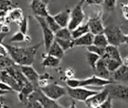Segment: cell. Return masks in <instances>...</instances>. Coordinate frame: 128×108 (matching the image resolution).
Segmentation results:
<instances>
[{
    "instance_id": "484cf974",
    "label": "cell",
    "mask_w": 128,
    "mask_h": 108,
    "mask_svg": "<svg viewBox=\"0 0 128 108\" xmlns=\"http://www.w3.org/2000/svg\"><path fill=\"white\" fill-rule=\"evenodd\" d=\"M103 61L105 62L108 70L112 73L113 71H115L121 64H122V61L120 60H117V59H113V58H102Z\"/></svg>"
},
{
    "instance_id": "277c9868",
    "label": "cell",
    "mask_w": 128,
    "mask_h": 108,
    "mask_svg": "<svg viewBox=\"0 0 128 108\" xmlns=\"http://www.w3.org/2000/svg\"><path fill=\"white\" fill-rule=\"evenodd\" d=\"M104 34L107 37L108 43L114 46H119L124 43L125 34L122 32L119 26H107L104 28Z\"/></svg>"
},
{
    "instance_id": "bcb514c9",
    "label": "cell",
    "mask_w": 128,
    "mask_h": 108,
    "mask_svg": "<svg viewBox=\"0 0 128 108\" xmlns=\"http://www.w3.org/2000/svg\"><path fill=\"white\" fill-rule=\"evenodd\" d=\"M6 93H7V91H4V90L0 89V95H4V94H6Z\"/></svg>"
},
{
    "instance_id": "7c38bea8",
    "label": "cell",
    "mask_w": 128,
    "mask_h": 108,
    "mask_svg": "<svg viewBox=\"0 0 128 108\" xmlns=\"http://www.w3.org/2000/svg\"><path fill=\"white\" fill-rule=\"evenodd\" d=\"M0 80L4 81L5 83H7L14 91L19 92L22 88L21 84L16 80V78L7 70V69H3L0 70Z\"/></svg>"
},
{
    "instance_id": "f6af8a7d",
    "label": "cell",
    "mask_w": 128,
    "mask_h": 108,
    "mask_svg": "<svg viewBox=\"0 0 128 108\" xmlns=\"http://www.w3.org/2000/svg\"><path fill=\"white\" fill-rule=\"evenodd\" d=\"M124 43L128 45V34H126L125 37H124Z\"/></svg>"
},
{
    "instance_id": "5bb4252c",
    "label": "cell",
    "mask_w": 128,
    "mask_h": 108,
    "mask_svg": "<svg viewBox=\"0 0 128 108\" xmlns=\"http://www.w3.org/2000/svg\"><path fill=\"white\" fill-rule=\"evenodd\" d=\"M111 79L114 82H128V66L122 63L111 73Z\"/></svg>"
},
{
    "instance_id": "8d00e7d4",
    "label": "cell",
    "mask_w": 128,
    "mask_h": 108,
    "mask_svg": "<svg viewBox=\"0 0 128 108\" xmlns=\"http://www.w3.org/2000/svg\"><path fill=\"white\" fill-rule=\"evenodd\" d=\"M79 82H80L79 79L70 77V78H68V79L66 80V85H67V87L75 88V87H79Z\"/></svg>"
},
{
    "instance_id": "83f0119b",
    "label": "cell",
    "mask_w": 128,
    "mask_h": 108,
    "mask_svg": "<svg viewBox=\"0 0 128 108\" xmlns=\"http://www.w3.org/2000/svg\"><path fill=\"white\" fill-rule=\"evenodd\" d=\"M12 8L11 0H0V17H6L9 10Z\"/></svg>"
},
{
    "instance_id": "f1b7e54d",
    "label": "cell",
    "mask_w": 128,
    "mask_h": 108,
    "mask_svg": "<svg viewBox=\"0 0 128 108\" xmlns=\"http://www.w3.org/2000/svg\"><path fill=\"white\" fill-rule=\"evenodd\" d=\"M45 18V20H46V23H47V25H48V27L54 32V34L61 28L60 26H59V24L56 22V20L54 19V17L52 16V15H50V14H48L46 17H44Z\"/></svg>"
},
{
    "instance_id": "681fc988",
    "label": "cell",
    "mask_w": 128,
    "mask_h": 108,
    "mask_svg": "<svg viewBox=\"0 0 128 108\" xmlns=\"http://www.w3.org/2000/svg\"><path fill=\"white\" fill-rule=\"evenodd\" d=\"M127 84H128V82H127Z\"/></svg>"
},
{
    "instance_id": "4fadbf2b",
    "label": "cell",
    "mask_w": 128,
    "mask_h": 108,
    "mask_svg": "<svg viewBox=\"0 0 128 108\" xmlns=\"http://www.w3.org/2000/svg\"><path fill=\"white\" fill-rule=\"evenodd\" d=\"M47 5L48 4L42 0H32L30 3V7L33 14L35 16H41V17H46L49 14Z\"/></svg>"
},
{
    "instance_id": "d4e9b609",
    "label": "cell",
    "mask_w": 128,
    "mask_h": 108,
    "mask_svg": "<svg viewBox=\"0 0 128 108\" xmlns=\"http://www.w3.org/2000/svg\"><path fill=\"white\" fill-rule=\"evenodd\" d=\"M94 45L98 46V47H101V48H105L109 43H108V40H107V37L106 35L103 33H99V34H95L94 37H93V43Z\"/></svg>"
},
{
    "instance_id": "4316f807",
    "label": "cell",
    "mask_w": 128,
    "mask_h": 108,
    "mask_svg": "<svg viewBox=\"0 0 128 108\" xmlns=\"http://www.w3.org/2000/svg\"><path fill=\"white\" fill-rule=\"evenodd\" d=\"M55 38L64 39V40H71V39H73L72 35H71V30H69L68 27H61L55 33Z\"/></svg>"
},
{
    "instance_id": "e0dca14e",
    "label": "cell",
    "mask_w": 128,
    "mask_h": 108,
    "mask_svg": "<svg viewBox=\"0 0 128 108\" xmlns=\"http://www.w3.org/2000/svg\"><path fill=\"white\" fill-rule=\"evenodd\" d=\"M101 58H113V59H117V60L122 61L120 52L118 50V46H114L111 44H108L104 48V53L101 56Z\"/></svg>"
},
{
    "instance_id": "74e56055",
    "label": "cell",
    "mask_w": 128,
    "mask_h": 108,
    "mask_svg": "<svg viewBox=\"0 0 128 108\" xmlns=\"http://www.w3.org/2000/svg\"><path fill=\"white\" fill-rule=\"evenodd\" d=\"M112 97L109 95L104 102H102L100 105H99V108H112Z\"/></svg>"
},
{
    "instance_id": "8992f818",
    "label": "cell",
    "mask_w": 128,
    "mask_h": 108,
    "mask_svg": "<svg viewBox=\"0 0 128 108\" xmlns=\"http://www.w3.org/2000/svg\"><path fill=\"white\" fill-rule=\"evenodd\" d=\"M106 88L108 89L109 95L112 98H116L128 102V85L126 86L113 82L111 84L106 85Z\"/></svg>"
},
{
    "instance_id": "ffe728a7",
    "label": "cell",
    "mask_w": 128,
    "mask_h": 108,
    "mask_svg": "<svg viewBox=\"0 0 128 108\" xmlns=\"http://www.w3.org/2000/svg\"><path fill=\"white\" fill-rule=\"evenodd\" d=\"M93 37H94V34H92L89 31L86 34H84L78 38H75L74 39V46H86L87 47L93 43Z\"/></svg>"
},
{
    "instance_id": "c3c4849f",
    "label": "cell",
    "mask_w": 128,
    "mask_h": 108,
    "mask_svg": "<svg viewBox=\"0 0 128 108\" xmlns=\"http://www.w3.org/2000/svg\"><path fill=\"white\" fill-rule=\"evenodd\" d=\"M11 1H13V0H11Z\"/></svg>"
},
{
    "instance_id": "4dcf8cb0",
    "label": "cell",
    "mask_w": 128,
    "mask_h": 108,
    "mask_svg": "<svg viewBox=\"0 0 128 108\" xmlns=\"http://www.w3.org/2000/svg\"><path fill=\"white\" fill-rule=\"evenodd\" d=\"M54 40L62 47V49L64 51L68 50V49H71L74 47V39H71V40H64V39H59V38H54Z\"/></svg>"
},
{
    "instance_id": "9c48e42d",
    "label": "cell",
    "mask_w": 128,
    "mask_h": 108,
    "mask_svg": "<svg viewBox=\"0 0 128 108\" xmlns=\"http://www.w3.org/2000/svg\"><path fill=\"white\" fill-rule=\"evenodd\" d=\"M114 81L111 80V79H105V78H102V77H99L97 75H94V76H91L89 78H86V79H82L80 80L79 82V86L81 87H90V86H96V87H103V86H106L108 84H111L113 83Z\"/></svg>"
},
{
    "instance_id": "d6986e66",
    "label": "cell",
    "mask_w": 128,
    "mask_h": 108,
    "mask_svg": "<svg viewBox=\"0 0 128 108\" xmlns=\"http://www.w3.org/2000/svg\"><path fill=\"white\" fill-rule=\"evenodd\" d=\"M35 89V87L33 86V84L31 82H28L27 84H25L21 90L19 91V94H18V98L20 100V102H22L24 105L26 104L27 102V99H28V96L32 93V91Z\"/></svg>"
},
{
    "instance_id": "3957f363",
    "label": "cell",
    "mask_w": 128,
    "mask_h": 108,
    "mask_svg": "<svg viewBox=\"0 0 128 108\" xmlns=\"http://www.w3.org/2000/svg\"><path fill=\"white\" fill-rule=\"evenodd\" d=\"M85 3V0H80L72 10H70V20L68 23V29L73 30L78 25L82 24V22L85 19V14L83 11V4Z\"/></svg>"
},
{
    "instance_id": "7402d4cb",
    "label": "cell",
    "mask_w": 128,
    "mask_h": 108,
    "mask_svg": "<svg viewBox=\"0 0 128 108\" xmlns=\"http://www.w3.org/2000/svg\"><path fill=\"white\" fill-rule=\"evenodd\" d=\"M60 60L61 59H59V58H57L55 56H52L50 54H47L46 56H44V59L42 61V66L45 67V68H47V67L48 68L49 67L55 68V67H57L60 64Z\"/></svg>"
},
{
    "instance_id": "2e32d148",
    "label": "cell",
    "mask_w": 128,
    "mask_h": 108,
    "mask_svg": "<svg viewBox=\"0 0 128 108\" xmlns=\"http://www.w3.org/2000/svg\"><path fill=\"white\" fill-rule=\"evenodd\" d=\"M94 71H95L96 75L99 76V77H102V78H105V79H111V72L108 70L105 62L103 61V59L101 57L98 60V62L96 63V67H95Z\"/></svg>"
},
{
    "instance_id": "836d02e7",
    "label": "cell",
    "mask_w": 128,
    "mask_h": 108,
    "mask_svg": "<svg viewBox=\"0 0 128 108\" xmlns=\"http://www.w3.org/2000/svg\"><path fill=\"white\" fill-rule=\"evenodd\" d=\"M87 50H88L89 52H93V53L98 54L100 57H101V56L103 55V53H104V48L98 47V46H96V45H94V44H91V45L87 46Z\"/></svg>"
},
{
    "instance_id": "9a60e30c",
    "label": "cell",
    "mask_w": 128,
    "mask_h": 108,
    "mask_svg": "<svg viewBox=\"0 0 128 108\" xmlns=\"http://www.w3.org/2000/svg\"><path fill=\"white\" fill-rule=\"evenodd\" d=\"M88 27H89V31L92 34H99V33H103L104 32V26L103 23L100 19L99 16L95 15L94 17H90L88 19Z\"/></svg>"
},
{
    "instance_id": "b9f144b4",
    "label": "cell",
    "mask_w": 128,
    "mask_h": 108,
    "mask_svg": "<svg viewBox=\"0 0 128 108\" xmlns=\"http://www.w3.org/2000/svg\"><path fill=\"white\" fill-rule=\"evenodd\" d=\"M9 31H10V28H9L8 25H2V26H1V30H0V32L7 34Z\"/></svg>"
},
{
    "instance_id": "f546056e",
    "label": "cell",
    "mask_w": 128,
    "mask_h": 108,
    "mask_svg": "<svg viewBox=\"0 0 128 108\" xmlns=\"http://www.w3.org/2000/svg\"><path fill=\"white\" fill-rule=\"evenodd\" d=\"M86 59H87V63L89 64V66L95 70V67H96V63L98 62V60L100 59V56L96 53H93V52H87V55H86Z\"/></svg>"
},
{
    "instance_id": "603a6c76",
    "label": "cell",
    "mask_w": 128,
    "mask_h": 108,
    "mask_svg": "<svg viewBox=\"0 0 128 108\" xmlns=\"http://www.w3.org/2000/svg\"><path fill=\"white\" fill-rule=\"evenodd\" d=\"M24 15H23V12L20 8H13L11 10L8 11L7 15H6V18L11 20V21H15L17 23H19L22 19H23Z\"/></svg>"
},
{
    "instance_id": "ba28073f",
    "label": "cell",
    "mask_w": 128,
    "mask_h": 108,
    "mask_svg": "<svg viewBox=\"0 0 128 108\" xmlns=\"http://www.w3.org/2000/svg\"><path fill=\"white\" fill-rule=\"evenodd\" d=\"M40 89L46 96L56 101L59 98L63 97L65 94H67V89L58 84H47L45 86L40 87Z\"/></svg>"
},
{
    "instance_id": "d6a6232c",
    "label": "cell",
    "mask_w": 128,
    "mask_h": 108,
    "mask_svg": "<svg viewBox=\"0 0 128 108\" xmlns=\"http://www.w3.org/2000/svg\"><path fill=\"white\" fill-rule=\"evenodd\" d=\"M25 35H26V34H23L21 31L16 32V33H14V34L11 36L10 42H23L24 39H25Z\"/></svg>"
},
{
    "instance_id": "f35d334b",
    "label": "cell",
    "mask_w": 128,
    "mask_h": 108,
    "mask_svg": "<svg viewBox=\"0 0 128 108\" xmlns=\"http://www.w3.org/2000/svg\"><path fill=\"white\" fill-rule=\"evenodd\" d=\"M0 89H2V90H4V91H7V92H14V90H13L7 83H5V82L2 81V80H0Z\"/></svg>"
},
{
    "instance_id": "7dc6e473",
    "label": "cell",
    "mask_w": 128,
    "mask_h": 108,
    "mask_svg": "<svg viewBox=\"0 0 128 108\" xmlns=\"http://www.w3.org/2000/svg\"><path fill=\"white\" fill-rule=\"evenodd\" d=\"M42 1H44V2L47 3V4H49V1H50V0H42Z\"/></svg>"
},
{
    "instance_id": "ac0fdd59",
    "label": "cell",
    "mask_w": 128,
    "mask_h": 108,
    "mask_svg": "<svg viewBox=\"0 0 128 108\" xmlns=\"http://www.w3.org/2000/svg\"><path fill=\"white\" fill-rule=\"evenodd\" d=\"M56 22L59 24L60 27H67L69 20H70V10L67 9L65 11H61L55 15H53Z\"/></svg>"
},
{
    "instance_id": "7a4b0ae2",
    "label": "cell",
    "mask_w": 128,
    "mask_h": 108,
    "mask_svg": "<svg viewBox=\"0 0 128 108\" xmlns=\"http://www.w3.org/2000/svg\"><path fill=\"white\" fill-rule=\"evenodd\" d=\"M36 100H38L41 103V105H42L43 108H61L62 107L60 104L57 103L56 100H53V99L49 98L48 96H46L42 92V90L40 89V87L35 88L32 91V93L28 96L27 102H32V101H36Z\"/></svg>"
},
{
    "instance_id": "ee69618b",
    "label": "cell",
    "mask_w": 128,
    "mask_h": 108,
    "mask_svg": "<svg viewBox=\"0 0 128 108\" xmlns=\"http://www.w3.org/2000/svg\"><path fill=\"white\" fill-rule=\"evenodd\" d=\"M5 35H6L5 33H2V32H0V44L3 42V39L5 38Z\"/></svg>"
},
{
    "instance_id": "5b68a950",
    "label": "cell",
    "mask_w": 128,
    "mask_h": 108,
    "mask_svg": "<svg viewBox=\"0 0 128 108\" xmlns=\"http://www.w3.org/2000/svg\"><path fill=\"white\" fill-rule=\"evenodd\" d=\"M67 94L72 98L75 99L77 101H83L85 102V100L92 96L93 94L97 93L98 91L93 90V89H89L88 87H75V88H71V87H67Z\"/></svg>"
},
{
    "instance_id": "60d3db41",
    "label": "cell",
    "mask_w": 128,
    "mask_h": 108,
    "mask_svg": "<svg viewBox=\"0 0 128 108\" xmlns=\"http://www.w3.org/2000/svg\"><path fill=\"white\" fill-rule=\"evenodd\" d=\"M85 4H87V5H100V4H103V0H85Z\"/></svg>"
},
{
    "instance_id": "30bf717a",
    "label": "cell",
    "mask_w": 128,
    "mask_h": 108,
    "mask_svg": "<svg viewBox=\"0 0 128 108\" xmlns=\"http://www.w3.org/2000/svg\"><path fill=\"white\" fill-rule=\"evenodd\" d=\"M109 96V92H108V89L105 88L103 89L102 91H98L97 93L93 94L92 96L88 97L86 100H85V103L87 106L89 107H99V105L105 101V99Z\"/></svg>"
},
{
    "instance_id": "cb8c5ba5",
    "label": "cell",
    "mask_w": 128,
    "mask_h": 108,
    "mask_svg": "<svg viewBox=\"0 0 128 108\" xmlns=\"http://www.w3.org/2000/svg\"><path fill=\"white\" fill-rule=\"evenodd\" d=\"M87 32H89V27H88V24L85 23V24H80L76 28L71 30V35H72V38L75 39V38H78V37L86 34Z\"/></svg>"
},
{
    "instance_id": "1f68e13d",
    "label": "cell",
    "mask_w": 128,
    "mask_h": 108,
    "mask_svg": "<svg viewBox=\"0 0 128 108\" xmlns=\"http://www.w3.org/2000/svg\"><path fill=\"white\" fill-rule=\"evenodd\" d=\"M16 64L13 59L11 57H8V56H0V70H3V69H6L12 65Z\"/></svg>"
},
{
    "instance_id": "8fae6325",
    "label": "cell",
    "mask_w": 128,
    "mask_h": 108,
    "mask_svg": "<svg viewBox=\"0 0 128 108\" xmlns=\"http://www.w3.org/2000/svg\"><path fill=\"white\" fill-rule=\"evenodd\" d=\"M20 69H21L22 73L24 74V76L28 79V81L31 82L35 88H38L39 87L38 81H39V76L40 75L33 68V66L32 65H21Z\"/></svg>"
},
{
    "instance_id": "e575fe53",
    "label": "cell",
    "mask_w": 128,
    "mask_h": 108,
    "mask_svg": "<svg viewBox=\"0 0 128 108\" xmlns=\"http://www.w3.org/2000/svg\"><path fill=\"white\" fill-rule=\"evenodd\" d=\"M116 2H117V0H103V4L105 6V9L107 11H109V12L114 10Z\"/></svg>"
},
{
    "instance_id": "ab89813d",
    "label": "cell",
    "mask_w": 128,
    "mask_h": 108,
    "mask_svg": "<svg viewBox=\"0 0 128 108\" xmlns=\"http://www.w3.org/2000/svg\"><path fill=\"white\" fill-rule=\"evenodd\" d=\"M8 49L6 47V45H4L3 43L0 44V56H8Z\"/></svg>"
},
{
    "instance_id": "d590c367",
    "label": "cell",
    "mask_w": 128,
    "mask_h": 108,
    "mask_svg": "<svg viewBox=\"0 0 128 108\" xmlns=\"http://www.w3.org/2000/svg\"><path fill=\"white\" fill-rule=\"evenodd\" d=\"M19 24V29L23 34H26L28 31V21L26 17H23V19L18 23Z\"/></svg>"
},
{
    "instance_id": "44dd1931",
    "label": "cell",
    "mask_w": 128,
    "mask_h": 108,
    "mask_svg": "<svg viewBox=\"0 0 128 108\" xmlns=\"http://www.w3.org/2000/svg\"><path fill=\"white\" fill-rule=\"evenodd\" d=\"M64 53H65V51L62 49V47L55 40L52 42V44L50 45L49 49L47 50V54H50L52 56H55V57H57L59 59H62L64 57Z\"/></svg>"
},
{
    "instance_id": "52a82bcc",
    "label": "cell",
    "mask_w": 128,
    "mask_h": 108,
    "mask_svg": "<svg viewBox=\"0 0 128 108\" xmlns=\"http://www.w3.org/2000/svg\"><path fill=\"white\" fill-rule=\"evenodd\" d=\"M37 22L39 23L40 25V28L42 30V33H43V42H44V46H45V50L47 51L50 47V45L52 44V42L54 41V38H55V34L54 32L48 27L47 23H46V20L44 17H41V16H35Z\"/></svg>"
},
{
    "instance_id": "6da1fadb",
    "label": "cell",
    "mask_w": 128,
    "mask_h": 108,
    "mask_svg": "<svg viewBox=\"0 0 128 108\" xmlns=\"http://www.w3.org/2000/svg\"><path fill=\"white\" fill-rule=\"evenodd\" d=\"M41 43H37L36 45L29 47H18L12 45H6L8 49L9 56L13 59V61L18 65H32L35 59L36 52L40 47Z\"/></svg>"
},
{
    "instance_id": "7bdbcfd3",
    "label": "cell",
    "mask_w": 128,
    "mask_h": 108,
    "mask_svg": "<svg viewBox=\"0 0 128 108\" xmlns=\"http://www.w3.org/2000/svg\"><path fill=\"white\" fill-rule=\"evenodd\" d=\"M4 98H3V95H0V107H7L5 104H4Z\"/></svg>"
}]
</instances>
